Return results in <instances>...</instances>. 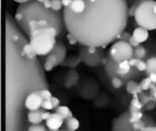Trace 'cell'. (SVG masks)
I'll return each mask as SVG.
<instances>
[{
	"instance_id": "6da1fadb",
	"label": "cell",
	"mask_w": 156,
	"mask_h": 131,
	"mask_svg": "<svg viewBox=\"0 0 156 131\" xmlns=\"http://www.w3.org/2000/svg\"><path fill=\"white\" fill-rule=\"evenodd\" d=\"M62 14L67 33L80 46L99 48L117 41L130 18L126 0H73Z\"/></svg>"
},
{
	"instance_id": "7a4b0ae2",
	"label": "cell",
	"mask_w": 156,
	"mask_h": 131,
	"mask_svg": "<svg viewBox=\"0 0 156 131\" xmlns=\"http://www.w3.org/2000/svg\"><path fill=\"white\" fill-rule=\"evenodd\" d=\"M14 18L17 26L24 34H26L30 21L39 19H46L49 21L50 24L58 29L59 37H62L67 31L64 24L63 14L46 8L43 4L37 0H31L26 4L18 5L15 12Z\"/></svg>"
},
{
	"instance_id": "3957f363",
	"label": "cell",
	"mask_w": 156,
	"mask_h": 131,
	"mask_svg": "<svg viewBox=\"0 0 156 131\" xmlns=\"http://www.w3.org/2000/svg\"><path fill=\"white\" fill-rule=\"evenodd\" d=\"M59 33L54 26L36 30L28 36L29 43L39 57H47L55 47Z\"/></svg>"
},
{
	"instance_id": "277c9868",
	"label": "cell",
	"mask_w": 156,
	"mask_h": 131,
	"mask_svg": "<svg viewBox=\"0 0 156 131\" xmlns=\"http://www.w3.org/2000/svg\"><path fill=\"white\" fill-rule=\"evenodd\" d=\"M155 0H141L134 12V21L137 26L148 31L156 30V14L154 13Z\"/></svg>"
},
{
	"instance_id": "5b68a950",
	"label": "cell",
	"mask_w": 156,
	"mask_h": 131,
	"mask_svg": "<svg viewBox=\"0 0 156 131\" xmlns=\"http://www.w3.org/2000/svg\"><path fill=\"white\" fill-rule=\"evenodd\" d=\"M67 57V47L65 44L58 40L54 49L45 57L43 67L46 72L52 71L55 67L61 66L63 61Z\"/></svg>"
},
{
	"instance_id": "8992f818",
	"label": "cell",
	"mask_w": 156,
	"mask_h": 131,
	"mask_svg": "<svg viewBox=\"0 0 156 131\" xmlns=\"http://www.w3.org/2000/svg\"><path fill=\"white\" fill-rule=\"evenodd\" d=\"M108 55L119 64L124 60H130L133 58L134 56V48L128 41L117 40L112 44Z\"/></svg>"
},
{
	"instance_id": "52a82bcc",
	"label": "cell",
	"mask_w": 156,
	"mask_h": 131,
	"mask_svg": "<svg viewBox=\"0 0 156 131\" xmlns=\"http://www.w3.org/2000/svg\"><path fill=\"white\" fill-rule=\"evenodd\" d=\"M81 60V62L89 67L91 68H97L101 66H102V60L105 57L103 48H99V50L95 54H90L86 47L81 46V48L80 47L79 55H78Z\"/></svg>"
},
{
	"instance_id": "ba28073f",
	"label": "cell",
	"mask_w": 156,
	"mask_h": 131,
	"mask_svg": "<svg viewBox=\"0 0 156 131\" xmlns=\"http://www.w3.org/2000/svg\"><path fill=\"white\" fill-rule=\"evenodd\" d=\"M99 85L96 80L92 78H86L81 86L80 94L85 99H92L99 95Z\"/></svg>"
},
{
	"instance_id": "9c48e42d",
	"label": "cell",
	"mask_w": 156,
	"mask_h": 131,
	"mask_svg": "<svg viewBox=\"0 0 156 131\" xmlns=\"http://www.w3.org/2000/svg\"><path fill=\"white\" fill-rule=\"evenodd\" d=\"M131 114L126 111L115 118L112 121V131H138L135 130L130 121Z\"/></svg>"
},
{
	"instance_id": "30bf717a",
	"label": "cell",
	"mask_w": 156,
	"mask_h": 131,
	"mask_svg": "<svg viewBox=\"0 0 156 131\" xmlns=\"http://www.w3.org/2000/svg\"><path fill=\"white\" fill-rule=\"evenodd\" d=\"M44 99L38 93V90H36L29 95L25 99V107L28 111H35L42 109V104Z\"/></svg>"
},
{
	"instance_id": "8fae6325",
	"label": "cell",
	"mask_w": 156,
	"mask_h": 131,
	"mask_svg": "<svg viewBox=\"0 0 156 131\" xmlns=\"http://www.w3.org/2000/svg\"><path fill=\"white\" fill-rule=\"evenodd\" d=\"M80 82V74L75 68L67 71L63 79V86L67 89H70Z\"/></svg>"
},
{
	"instance_id": "7c38bea8",
	"label": "cell",
	"mask_w": 156,
	"mask_h": 131,
	"mask_svg": "<svg viewBox=\"0 0 156 131\" xmlns=\"http://www.w3.org/2000/svg\"><path fill=\"white\" fill-rule=\"evenodd\" d=\"M64 122L65 120L62 117L55 112L51 114L50 118L47 121H45V124L49 130H59V129L64 125Z\"/></svg>"
},
{
	"instance_id": "4fadbf2b",
	"label": "cell",
	"mask_w": 156,
	"mask_h": 131,
	"mask_svg": "<svg viewBox=\"0 0 156 131\" xmlns=\"http://www.w3.org/2000/svg\"><path fill=\"white\" fill-rule=\"evenodd\" d=\"M107 56H108V61L104 66V70L107 77L110 79L114 77H119V64L115 62L109 55Z\"/></svg>"
},
{
	"instance_id": "5bb4252c",
	"label": "cell",
	"mask_w": 156,
	"mask_h": 131,
	"mask_svg": "<svg viewBox=\"0 0 156 131\" xmlns=\"http://www.w3.org/2000/svg\"><path fill=\"white\" fill-rule=\"evenodd\" d=\"M133 37L140 44L145 43L146 41H148L149 37H150V33L147 29L141 27V26H136L132 34Z\"/></svg>"
},
{
	"instance_id": "9a60e30c",
	"label": "cell",
	"mask_w": 156,
	"mask_h": 131,
	"mask_svg": "<svg viewBox=\"0 0 156 131\" xmlns=\"http://www.w3.org/2000/svg\"><path fill=\"white\" fill-rule=\"evenodd\" d=\"M125 89H126L127 93L129 95H132L133 97L139 96L143 92V90L141 88V86H140V83H138L137 81H135L133 79H131V80L126 82Z\"/></svg>"
},
{
	"instance_id": "2e32d148",
	"label": "cell",
	"mask_w": 156,
	"mask_h": 131,
	"mask_svg": "<svg viewBox=\"0 0 156 131\" xmlns=\"http://www.w3.org/2000/svg\"><path fill=\"white\" fill-rule=\"evenodd\" d=\"M44 109H38L35 111H28L27 113V121L31 125H38L41 124L44 120L42 118V113Z\"/></svg>"
},
{
	"instance_id": "e0dca14e",
	"label": "cell",
	"mask_w": 156,
	"mask_h": 131,
	"mask_svg": "<svg viewBox=\"0 0 156 131\" xmlns=\"http://www.w3.org/2000/svg\"><path fill=\"white\" fill-rule=\"evenodd\" d=\"M80 63H81V60H80L79 56L71 55V56H69L66 57V59L61 64V67H69L71 69V68H76Z\"/></svg>"
},
{
	"instance_id": "ac0fdd59",
	"label": "cell",
	"mask_w": 156,
	"mask_h": 131,
	"mask_svg": "<svg viewBox=\"0 0 156 131\" xmlns=\"http://www.w3.org/2000/svg\"><path fill=\"white\" fill-rule=\"evenodd\" d=\"M144 109V104L140 100L138 96H134L132 98L129 105V112H135V111H142Z\"/></svg>"
},
{
	"instance_id": "d6986e66",
	"label": "cell",
	"mask_w": 156,
	"mask_h": 131,
	"mask_svg": "<svg viewBox=\"0 0 156 131\" xmlns=\"http://www.w3.org/2000/svg\"><path fill=\"white\" fill-rule=\"evenodd\" d=\"M133 70V67L129 62V60H124L119 63V77L123 78L126 75L130 74Z\"/></svg>"
},
{
	"instance_id": "ffe728a7",
	"label": "cell",
	"mask_w": 156,
	"mask_h": 131,
	"mask_svg": "<svg viewBox=\"0 0 156 131\" xmlns=\"http://www.w3.org/2000/svg\"><path fill=\"white\" fill-rule=\"evenodd\" d=\"M22 50H23L24 54L26 55V57L31 60H35L37 57V53L35 52L34 48L32 47V46L30 45L29 42H27L22 46Z\"/></svg>"
},
{
	"instance_id": "44dd1931",
	"label": "cell",
	"mask_w": 156,
	"mask_h": 131,
	"mask_svg": "<svg viewBox=\"0 0 156 131\" xmlns=\"http://www.w3.org/2000/svg\"><path fill=\"white\" fill-rule=\"evenodd\" d=\"M55 112L58 113L59 116H61L64 120H67L68 119L73 117V113L71 112L70 109L67 106H59L55 109Z\"/></svg>"
},
{
	"instance_id": "7402d4cb",
	"label": "cell",
	"mask_w": 156,
	"mask_h": 131,
	"mask_svg": "<svg viewBox=\"0 0 156 131\" xmlns=\"http://www.w3.org/2000/svg\"><path fill=\"white\" fill-rule=\"evenodd\" d=\"M64 126L67 130L76 131L80 128V121L75 117H72V118H69L67 120H65Z\"/></svg>"
},
{
	"instance_id": "603a6c76",
	"label": "cell",
	"mask_w": 156,
	"mask_h": 131,
	"mask_svg": "<svg viewBox=\"0 0 156 131\" xmlns=\"http://www.w3.org/2000/svg\"><path fill=\"white\" fill-rule=\"evenodd\" d=\"M133 57L139 58L141 60H146L148 58V50H147V48L143 45H141L137 48H134V56H133Z\"/></svg>"
},
{
	"instance_id": "cb8c5ba5",
	"label": "cell",
	"mask_w": 156,
	"mask_h": 131,
	"mask_svg": "<svg viewBox=\"0 0 156 131\" xmlns=\"http://www.w3.org/2000/svg\"><path fill=\"white\" fill-rule=\"evenodd\" d=\"M110 101V98L109 97L107 96V94L105 93H102V94H100L98 95L96 98H95V100H94V105L98 108H105L107 107L109 104L104 102V101Z\"/></svg>"
},
{
	"instance_id": "d4e9b609",
	"label": "cell",
	"mask_w": 156,
	"mask_h": 131,
	"mask_svg": "<svg viewBox=\"0 0 156 131\" xmlns=\"http://www.w3.org/2000/svg\"><path fill=\"white\" fill-rule=\"evenodd\" d=\"M147 69L145 71L146 75H150L153 73H156V56L150 57L146 59Z\"/></svg>"
},
{
	"instance_id": "484cf974",
	"label": "cell",
	"mask_w": 156,
	"mask_h": 131,
	"mask_svg": "<svg viewBox=\"0 0 156 131\" xmlns=\"http://www.w3.org/2000/svg\"><path fill=\"white\" fill-rule=\"evenodd\" d=\"M111 85L114 89H120L124 87V85H126V82L123 78H120V77H114L112 78H111Z\"/></svg>"
},
{
	"instance_id": "4316f807",
	"label": "cell",
	"mask_w": 156,
	"mask_h": 131,
	"mask_svg": "<svg viewBox=\"0 0 156 131\" xmlns=\"http://www.w3.org/2000/svg\"><path fill=\"white\" fill-rule=\"evenodd\" d=\"M154 83L152 82V80L150 79V78L148 76H146L144 78L142 79V81L140 82V86L143 91H148L152 88Z\"/></svg>"
},
{
	"instance_id": "83f0119b",
	"label": "cell",
	"mask_w": 156,
	"mask_h": 131,
	"mask_svg": "<svg viewBox=\"0 0 156 131\" xmlns=\"http://www.w3.org/2000/svg\"><path fill=\"white\" fill-rule=\"evenodd\" d=\"M131 117H130V121L131 123H135L140 120H142L144 117L145 114H144L143 111H135V112H130Z\"/></svg>"
},
{
	"instance_id": "f1b7e54d",
	"label": "cell",
	"mask_w": 156,
	"mask_h": 131,
	"mask_svg": "<svg viewBox=\"0 0 156 131\" xmlns=\"http://www.w3.org/2000/svg\"><path fill=\"white\" fill-rule=\"evenodd\" d=\"M52 2V6H51V10L55 11V12H61L64 9L63 4L61 0H51Z\"/></svg>"
},
{
	"instance_id": "f546056e",
	"label": "cell",
	"mask_w": 156,
	"mask_h": 131,
	"mask_svg": "<svg viewBox=\"0 0 156 131\" xmlns=\"http://www.w3.org/2000/svg\"><path fill=\"white\" fill-rule=\"evenodd\" d=\"M46 124H38V125H30L27 129V131H48Z\"/></svg>"
},
{
	"instance_id": "4dcf8cb0",
	"label": "cell",
	"mask_w": 156,
	"mask_h": 131,
	"mask_svg": "<svg viewBox=\"0 0 156 131\" xmlns=\"http://www.w3.org/2000/svg\"><path fill=\"white\" fill-rule=\"evenodd\" d=\"M38 93L40 94V96L42 97V98L44 100H49L53 97L52 96V93L49 90H48V89H39L38 90Z\"/></svg>"
},
{
	"instance_id": "1f68e13d",
	"label": "cell",
	"mask_w": 156,
	"mask_h": 131,
	"mask_svg": "<svg viewBox=\"0 0 156 131\" xmlns=\"http://www.w3.org/2000/svg\"><path fill=\"white\" fill-rule=\"evenodd\" d=\"M135 69L142 73V72H145L146 69H147V65H146V60H141L139 62V64L137 65V67H135Z\"/></svg>"
},
{
	"instance_id": "d6a6232c",
	"label": "cell",
	"mask_w": 156,
	"mask_h": 131,
	"mask_svg": "<svg viewBox=\"0 0 156 131\" xmlns=\"http://www.w3.org/2000/svg\"><path fill=\"white\" fill-rule=\"evenodd\" d=\"M42 109L44 110H47V111H50L52 109H54L53 108V105H52V102L51 100H44L43 104H42Z\"/></svg>"
},
{
	"instance_id": "836d02e7",
	"label": "cell",
	"mask_w": 156,
	"mask_h": 131,
	"mask_svg": "<svg viewBox=\"0 0 156 131\" xmlns=\"http://www.w3.org/2000/svg\"><path fill=\"white\" fill-rule=\"evenodd\" d=\"M156 106V100L155 99H153L151 101H149L148 103H146L144 106V109L145 110H152L155 108Z\"/></svg>"
},
{
	"instance_id": "e575fe53",
	"label": "cell",
	"mask_w": 156,
	"mask_h": 131,
	"mask_svg": "<svg viewBox=\"0 0 156 131\" xmlns=\"http://www.w3.org/2000/svg\"><path fill=\"white\" fill-rule=\"evenodd\" d=\"M128 42L131 44V46L133 47V48H137V47H139L142 44H140V43H138L133 37V36H131L130 37H129V39H128Z\"/></svg>"
},
{
	"instance_id": "d590c367",
	"label": "cell",
	"mask_w": 156,
	"mask_h": 131,
	"mask_svg": "<svg viewBox=\"0 0 156 131\" xmlns=\"http://www.w3.org/2000/svg\"><path fill=\"white\" fill-rule=\"evenodd\" d=\"M67 39L69 40V43L70 44V45H76V44H78L79 42H78V40L76 39V37H74L72 35H70L69 33H67Z\"/></svg>"
},
{
	"instance_id": "8d00e7d4",
	"label": "cell",
	"mask_w": 156,
	"mask_h": 131,
	"mask_svg": "<svg viewBox=\"0 0 156 131\" xmlns=\"http://www.w3.org/2000/svg\"><path fill=\"white\" fill-rule=\"evenodd\" d=\"M50 100L52 102V105H53L54 109H56L57 108H58L60 106V100H59V98H58L56 97H52Z\"/></svg>"
},
{
	"instance_id": "74e56055",
	"label": "cell",
	"mask_w": 156,
	"mask_h": 131,
	"mask_svg": "<svg viewBox=\"0 0 156 131\" xmlns=\"http://www.w3.org/2000/svg\"><path fill=\"white\" fill-rule=\"evenodd\" d=\"M140 61H141V59L136 58V57H133V58H131V59L129 60V62H130V64H131L132 67H133V68H135V67H137V65L139 64V62H140Z\"/></svg>"
},
{
	"instance_id": "f35d334b",
	"label": "cell",
	"mask_w": 156,
	"mask_h": 131,
	"mask_svg": "<svg viewBox=\"0 0 156 131\" xmlns=\"http://www.w3.org/2000/svg\"><path fill=\"white\" fill-rule=\"evenodd\" d=\"M51 114H52V113H50L49 111L44 110V111H43V113H42V118H43V120H44V121H47V120H48V119L50 118Z\"/></svg>"
},
{
	"instance_id": "ab89813d",
	"label": "cell",
	"mask_w": 156,
	"mask_h": 131,
	"mask_svg": "<svg viewBox=\"0 0 156 131\" xmlns=\"http://www.w3.org/2000/svg\"><path fill=\"white\" fill-rule=\"evenodd\" d=\"M86 49H87V51L90 54H95L99 50V47H86Z\"/></svg>"
},
{
	"instance_id": "60d3db41",
	"label": "cell",
	"mask_w": 156,
	"mask_h": 131,
	"mask_svg": "<svg viewBox=\"0 0 156 131\" xmlns=\"http://www.w3.org/2000/svg\"><path fill=\"white\" fill-rule=\"evenodd\" d=\"M43 5H44L46 8H48V9H51V6H52V2H51V0H48V1H46V2H44V3H43Z\"/></svg>"
},
{
	"instance_id": "b9f144b4",
	"label": "cell",
	"mask_w": 156,
	"mask_h": 131,
	"mask_svg": "<svg viewBox=\"0 0 156 131\" xmlns=\"http://www.w3.org/2000/svg\"><path fill=\"white\" fill-rule=\"evenodd\" d=\"M61 1H62L63 6H64V8H65V7H69V6L71 5V3H72L73 0H61Z\"/></svg>"
},
{
	"instance_id": "7bdbcfd3",
	"label": "cell",
	"mask_w": 156,
	"mask_h": 131,
	"mask_svg": "<svg viewBox=\"0 0 156 131\" xmlns=\"http://www.w3.org/2000/svg\"><path fill=\"white\" fill-rule=\"evenodd\" d=\"M13 1L17 3L18 5H22V4H26V3H27V2H29L31 0H13Z\"/></svg>"
},
{
	"instance_id": "ee69618b",
	"label": "cell",
	"mask_w": 156,
	"mask_h": 131,
	"mask_svg": "<svg viewBox=\"0 0 156 131\" xmlns=\"http://www.w3.org/2000/svg\"><path fill=\"white\" fill-rule=\"evenodd\" d=\"M135 1H136V0H126V2H127V4H128L129 7H130V6H132V5H133V4Z\"/></svg>"
},
{
	"instance_id": "f6af8a7d",
	"label": "cell",
	"mask_w": 156,
	"mask_h": 131,
	"mask_svg": "<svg viewBox=\"0 0 156 131\" xmlns=\"http://www.w3.org/2000/svg\"><path fill=\"white\" fill-rule=\"evenodd\" d=\"M37 2H39V3H41V4H43L44 2H46V1H48V0H37Z\"/></svg>"
},
{
	"instance_id": "bcb514c9",
	"label": "cell",
	"mask_w": 156,
	"mask_h": 131,
	"mask_svg": "<svg viewBox=\"0 0 156 131\" xmlns=\"http://www.w3.org/2000/svg\"><path fill=\"white\" fill-rule=\"evenodd\" d=\"M150 131H156V127H155V128H154V129H153L152 130H150Z\"/></svg>"
},
{
	"instance_id": "7dc6e473",
	"label": "cell",
	"mask_w": 156,
	"mask_h": 131,
	"mask_svg": "<svg viewBox=\"0 0 156 131\" xmlns=\"http://www.w3.org/2000/svg\"><path fill=\"white\" fill-rule=\"evenodd\" d=\"M48 131H60V130H49V129H48Z\"/></svg>"
},
{
	"instance_id": "c3c4849f",
	"label": "cell",
	"mask_w": 156,
	"mask_h": 131,
	"mask_svg": "<svg viewBox=\"0 0 156 131\" xmlns=\"http://www.w3.org/2000/svg\"><path fill=\"white\" fill-rule=\"evenodd\" d=\"M63 131H70V130H67V129H65V130H63Z\"/></svg>"
}]
</instances>
